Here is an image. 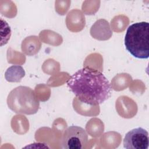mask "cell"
Segmentation results:
<instances>
[{
  "mask_svg": "<svg viewBox=\"0 0 149 149\" xmlns=\"http://www.w3.org/2000/svg\"><path fill=\"white\" fill-rule=\"evenodd\" d=\"M126 50L138 59L149 57V23L141 22L130 25L124 40Z\"/></svg>",
  "mask_w": 149,
  "mask_h": 149,
  "instance_id": "obj_2",
  "label": "cell"
},
{
  "mask_svg": "<svg viewBox=\"0 0 149 149\" xmlns=\"http://www.w3.org/2000/svg\"><path fill=\"white\" fill-rule=\"evenodd\" d=\"M88 142V135L86 130L78 126H70L63 132L61 144L62 148H84Z\"/></svg>",
  "mask_w": 149,
  "mask_h": 149,
  "instance_id": "obj_4",
  "label": "cell"
},
{
  "mask_svg": "<svg viewBox=\"0 0 149 149\" xmlns=\"http://www.w3.org/2000/svg\"><path fill=\"white\" fill-rule=\"evenodd\" d=\"M24 76L25 72L24 69L19 65H13L9 67L5 74L6 80L9 82L20 81Z\"/></svg>",
  "mask_w": 149,
  "mask_h": 149,
  "instance_id": "obj_6",
  "label": "cell"
},
{
  "mask_svg": "<svg viewBox=\"0 0 149 149\" xmlns=\"http://www.w3.org/2000/svg\"><path fill=\"white\" fill-rule=\"evenodd\" d=\"M66 84L80 101L91 106L102 104L111 95L109 80L102 73L90 67L76 71Z\"/></svg>",
  "mask_w": 149,
  "mask_h": 149,
  "instance_id": "obj_1",
  "label": "cell"
},
{
  "mask_svg": "<svg viewBox=\"0 0 149 149\" xmlns=\"http://www.w3.org/2000/svg\"><path fill=\"white\" fill-rule=\"evenodd\" d=\"M123 144L124 148L127 149H147L149 144L148 133L142 127L133 129L126 134Z\"/></svg>",
  "mask_w": 149,
  "mask_h": 149,
  "instance_id": "obj_5",
  "label": "cell"
},
{
  "mask_svg": "<svg viewBox=\"0 0 149 149\" xmlns=\"http://www.w3.org/2000/svg\"><path fill=\"white\" fill-rule=\"evenodd\" d=\"M7 104L12 111L27 115L36 113L40 107L34 91L26 86H19L12 90L8 96Z\"/></svg>",
  "mask_w": 149,
  "mask_h": 149,
  "instance_id": "obj_3",
  "label": "cell"
}]
</instances>
